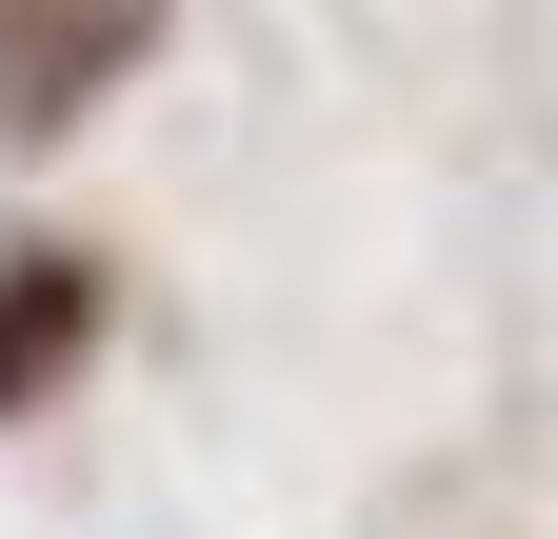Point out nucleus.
Returning a JSON list of instances; mask_svg holds the SVG:
<instances>
[{"label": "nucleus", "mask_w": 558, "mask_h": 539, "mask_svg": "<svg viewBox=\"0 0 558 539\" xmlns=\"http://www.w3.org/2000/svg\"><path fill=\"white\" fill-rule=\"evenodd\" d=\"M140 40H160V0H0V120H21V141L81 120Z\"/></svg>", "instance_id": "1"}, {"label": "nucleus", "mask_w": 558, "mask_h": 539, "mask_svg": "<svg viewBox=\"0 0 558 539\" xmlns=\"http://www.w3.org/2000/svg\"><path fill=\"white\" fill-rule=\"evenodd\" d=\"M81 320H100L81 260H21V280H0V399H40L60 360H81Z\"/></svg>", "instance_id": "2"}]
</instances>
